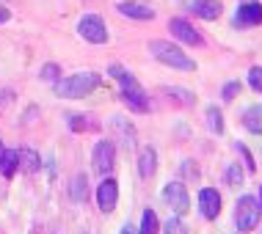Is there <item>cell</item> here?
<instances>
[{"mask_svg":"<svg viewBox=\"0 0 262 234\" xmlns=\"http://www.w3.org/2000/svg\"><path fill=\"white\" fill-rule=\"evenodd\" d=\"M97 201H100V209L102 212H113L116 209V201H119V185L116 179H105L100 188H97Z\"/></svg>","mask_w":262,"mask_h":234,"instance_id":"obj_12","label":"cell"},{"mask_svg":"<svg viewBox=\"0 0 262 234\" xmlns=\"http://www.w3.org/2000/svg\"><path fill=\"white\" fill-rule=\"evenodd\" d=\"M119 14H124V17L130 19H155V11L149 6H141V3H130V0H124V3L116 6Z\"/></svg>","mask_w":262,"mask_h":234,"instance_id":"obj_14","label":"cell"},{"mask_svg":"<svg viewBox=\"0 0 262 234\" xmlns=\"http://www.w3.org/2000/svg\"><path fill=\"white\" fill-rule=\"evenodd\" d=\"M182 171H185L188 176H199V174H196V168H193V162H190V160H185V166H182Z\"/></svg>","mask_w":262,"mask_h":234,"instance_id":"obj_29","label":"cell"},{"mask_svg":"<svg viewBox=\"0 0 262 234\" xmlns=\"http://www.w3.org/2000/svg\"><path fill=\"white\" fill-rule=\"evenodd\" d=\"M190 11L202 19H218L221 17V3L218 0H190Z\"/></svg>","mask_w":262,"mask_h":234,"instance_id":"obj_13","label":"cell"},{"mask_svg":"<svg viewBox=\"0 0 262 234\" xmlns=\"http://www.w3.org/2000/svg\"><path fill=\"white\" fill-rule=\"evenodd\" d=\"M262 22V3L257 0H246V3L237 6V14H235V25L237 28H254Z\"/></svg>","mask_w":262,"mask_h":234,"instance_id":"obj_8","label":"cell"},{"mask_svg":"<svg viewBox=\"0 0 262 234\" xmlns=\"http://www.w3.org/2000/svg\"><path fill=\"white\" fill-rule=\"evenodd\" d=\"M257 204H259V209H262V188H259V201Z\"/></svg>","mask_w":262,"mask_h":234,"instance_id":"obj_33","label":"cell"},{"mask_svg":"<svg viewBox=\"0 0 262 234\" xmlns=\"http://www.w3.org/2000/svg\"><path fill=\"white\" fill-rule=\"evenodd\" d=\"M19 166H23L25 174H36L41 168V160L33 149H19Z\"/></svg>","mask_w":262,"mask_h":234,"instance_id":"obj_17","label":"cell"},{"mask_svg":"<svg viewBox=\"0 0 262 234\" xmlns=\"http://www.w3.org/2000/svg\"><path fill=\"white\" fill-rule=\"evenodd\" d=\"M111 130H113V135H116V141H119L124 149H133V146H136V130H133V124L127 122L124 116H113V119H111Z\"/></svg>","mask_w":262,"mask_h":234,"instance_id":"obj_11","label":"cell"},{"mask_svg":"<svg viewBox=\"0 0 262 234\" xmlns=\"http://www.w3.org/2000/svg\"><path fill=\"white\" fill-rule=\"evenodd\" d=\"M226 179H229V185H240L243 182V168L240 166H229V171H226Z\"/></svg>","mask_w":262,"mask_h":234,"instance_id":"obj_23","label":"cell"},{"mask_svg":"<svg viewBox=\"0 0 262 234\" xmlns=\"http://www.w3.org/2000/svg\"><path fill=\"white\" fill-rule=\"evenodd\" d=\"M166 234H188V229L180 218H171V221L166 223Z\"/></svg>","mask_w":262,"mask_h":234,"instance_id":"obj_24","label":"cell"},{"mask_svg":"<svg viewBox=\"0 0 262 234\" xmlns=\"http://www.w3.org/2000/svg\"><path fill=\"white\" fill-rule=\"evenodd\" d=\"M158 229H160V221H158V215H155V209H144L138 234H158Z\"/></svg>","mask_w":262,"mask_h":234,"instance_id":"obj_20","label":"cell"},{"mask_svg":"<svg viewBox=\"0 0 262 234\" xmlns=\"http://www.w3.org/2000/svg\"><path fill=\"white\" fill-rule=\"evenodd\" d=\"M3 154H6V146H3V141H0V160H3Z\"/></svg>","mask_w":262,"mask_h":234,"instance_id":"obj_32","label":"cell"},{"mask_svg":"<svg viewBox=\"0 0 262 234\" xmlns=\"http://www.w3.org/2000/svg\"><path fill=\"white\" fill-rule=\"evenodd\" d=\"M9 19H11V11L6 6H0V22H9Z\"/></svg>","mask_w":262,"mask_h":234,"instance_id":"obj_30","label":"cell"},{"mask_svg":"<svg viewBox=\"0 0 262 234\" xmlns=\"http://www.w3.org/2000/svg\"><path fill=\"white\" fill-rule=\"evenodd\" d=\"M113 162H116V144L113 141H100L94 146V171L97 174H111Z\"/></svg>","mask_w":262,"mask_h":234,"instance_id":"obj_7","label":"cell"},{"mask_svg":"<svg viewBox=\"0 0 262 234\" xmlns=\"http://www.w3.org/2000/svg\"><path fill=\"white\" fill-rule=\"evenodd\" d=\"M243 124L249 132H254V135H262V105H251V108L243 113Z\"/></svg>","mask_w":262,"mask_h":234,"instance_id":"obj_16","label":"cell"},{"mask_svg":"<svg viewBox=\"0 0 262 234\" xmlns=\"http://www.w3.org/2000/svg\"><path fill=\"white\" fill-rule=\"evenodd\" d=\"M149 53L158 58L160 63H166V66L171 69H180V72H193L196 63L190 55H185L177 44H171V41H152L149 44Z\"/></svg>","mask_w":262,"mask_h":234,"instance_id":"obj_3","label":"cell"},{"mask_svg":"<svg viewBox=\"0 0 262 234\" xmlns=\"http://www.w3.org/2000/svg\"><path fill=\"white\" fill-rule=\"evenodd\" d=\"M237 152L243 154V160H246V166H249V171H254V160H251V154H249V149H246L243 144H237Z\"/></svg>","mask_w":262,"mask_h":234,"instance_id":"obj_28","label":"cell"},{"mask_svg":"<svg viewBox=\"0 0 262 234\" xmlns=\"http://www.w3.org/2000/svg\"><path fill=\"white\" fill-rule=\"evenodd\" d=\"M249 86L257 91V94H262V66H251L249 69Z\"/></svg>","mask_w":262,"mask_h":234,"instance_id":"obj_22","label":"cell"},{"mask_svg":"<svg viewBox=\"0 0 262 234\" xmlns=\"http://www.w3.org/2000/svg\"><path fill=\"white\" fill-rule=\"evenodd\" d=\"M259 215H262V209H259L257 198H251V196H243V198H237V209H235V226H237L240 231H251L254 226L259 223Z\"/></svg>","mask_w":262,"mask_h":234,"instance_id":"obj_4","label":"cell"},{"mask_svg":"<svg viewBox=\"0 0 262 234\" xmlns=\"http://www.w3.org/2000/svg\"><path fill=\"white\" fill-rule=\"evenodd\" d=\"M77 33H80V39H86L89 44H105V41H108V28H105L102 17H97V14H86V17H80V22H77Z\"/></svg>","mask_w":262,"mask_h":234,"instance_id":"obj_5","label":"cell"},{"mask_svg":"<svg viewBox=\"0 0 262 234\" xmlns=\"http://www.w3.org/2000/svg\"><path fill=\"white\" fill-rule=\"evenodd\" d=\"M155 171H158V154H155L152 146H146L138 157V174L144 179H149V176H155Z\"/></svg>","mask_w":262,"mask_h":234,"instance_id":"obj_15","label":"cell"},{"mask_svg":"<svg viewBox=\"0 0 262 234\" xmlns=\"http://www.w3.org/2000/svg\"><path fill=\"white\" fill-rule=\"evenodd\" d=\"M207 122H210V130L215 132V135H221L224 132V116L218 108H207Z\"/></svg>","mask_w":262,"mask_h":234,"instance_id":"obj_21","label":"cell"},{"mask_svg":"<svg viewBox=\"0 0 262 234\" xmlns=\"http://www.w3.org/2000/svg\"><path fill=\"white\" fill-rule=\"evenodd\" d=\"M163 201L171 207L177 215H185L190 209V198H188V188L182 185V182H168L166 188H163Z\"/></svg>","mask_w":262,"mask_h":234,"instance_id":"obj_6","label":"cell"},{"mask_svg":"<svg viewBox=\"0 0 262 234\" xmlns=\"http://www.w3.org/2000/svg\"><path fill=\"white\" fill-rule=\"evenodd\" d=\"M69 196H72V201H86V196H89V179H86V174H77L75 179H72V185H69Z\"/></svg>","mask_w":262,"mask_h":234,"instance_id":"obj_18","label":"cell"},{"mask_svg":"<svg viewBox=\"0 0 262 234\" xmlns=\"http://www.w3.org/2000/svg\"><path fill=\"white\" fill-rule=\"evenodd\" d=\"M237 91H240V83H237V80L226 83V86H224V99H226V102H229V99H235Z\"/></svg>","mask_w":262,"mask_h":234,"instance_id":"obj_26","label":"cell"},{"mask_svg":"<svg viewBox=\"0 0 262 234\" xmlns=\"http://www.w3.org/2000/svg\"><path fill=\"white\" fill-rule=\"evenodd\" d=\"M119 234H138V231H136V229H133V226H124V229H122V231H119Z\"/></svg>","mask_w":262,"mask_h":234,"instance_id":"obj_31","label":"cell"},{"mask_svg":"<svg viewBox=\"0 0 262 234\" xmlns=\"http://www.w3.org/2000/svg\"><path fill=\"white\" fill-rule=\"evenodd\" d=\"M199 209H202V215L207 218V221H215L218 212H221V193L212 190V188L199 190Z\"/></svg>","mask_w":262,"mask_h":234,"instance_id":"obj_10","label":"cell"},{"mask_svg":"<svg viewBox=\"0 0 262 234\" xmlns=\"http://www.w3.org/2000/svg\"><path fill=\"white\" fill-rule=\"evenodd\" d=\"M171 97H182V102H193V94H188L185 88H166Z\"/></svg>","mask_w":262,"mask_h":234,"instance_id":"obj_27","label":"cell"},{"mask_svg":"<svg viewBox=\"0 0 262 234\" xmlns=\"http://www.w3.org/2000/svg\"><path fill=\"white\" fill-rule=\"evenodd\" d=\"M108 72H111V77H116L119 88H122V99L127 102V108H133V110H138V113H146V110H149V99H146L144 88H141V83H138L130 72H127L124 66L113 63Z\"/></svg>","mask_w":262,"mask_h":234,"instance_id":"obj_1","label":"cell"},{"mask_svg":"<svg viewBox=\"0 0 262 234\" xmlns=\"http://www.w3.org/2000/svg\"><path fill=\"white\" fill-rule=\"evenodd\" d=\"M97 86H100V75L94 72H77V75H69V77H58L55 80V94L63 97V99H80L91 94Z\"/></svg>","mask_w":262,"mask_h":234,"instance_id":"obj_2","label":"cell"},{"mask_svg":"<svg viewBox=\"0 0 262 234\" xmlns=\"http://www.w3.org/2000/svg\"><path fill=\"white\" fill-rule=\"evenodd\" d=\"M41 77H45V80H58L61 72H58V66H55V63H45V69H41Z\"/></svg>","mask_w":262,"mask_h":234,"instance_id":"obj_25","label":"cell"},{"mask_svg":"<svg viewBox=\"0 0 262 234\" xmlns=\"http://www.w3.org/2000/svg\"><path fill=\"white\" fill-rule=\"evenodd\" d=\"M168 31H171L174 36L182 41V44H190V47H199L202 41H204L202 33L196 31L190 22H185V19H171V22H168Z\"/></svg>","mask_w":262,"mask_h":234,"instance_id":"obj_9","label":"cell"},{"mask_svg":"<svg viewBox=\"0 0 262 234\" xmlns=\"http://www.w3.org/2000/svg\"><path fill=\"white\" fill-rule=\"evenodd\" d=\"M17 166H19V152H11V149H6V154H3V160H0V171H3V176H14V171H17Z\"/></svg>","mask_w":262,"mask_h":234,"instance_id":"obj_19","label":"cell"}]
</instances>
